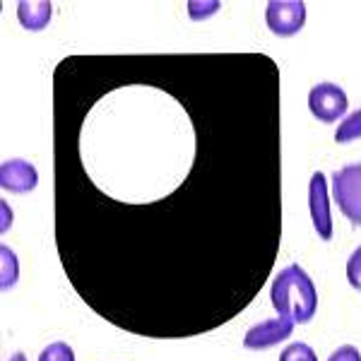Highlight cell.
Returning a JSON list of instances; mask_svg holds the SVG:
<instances>
[{
  "instance_id": "1",
  "label": "cell",
  "mask_w": 361,
  "mask_h": 361,
  "mask_svg": "<svg viewBox=\"0 0 361 361\" xmlns=\"http://www.w3.org/2000/svg\"><path fill=\"white\" fill-rule=\"evenodd\" d=\"M277 87L253 54L58 63L54 238L99 318L180 340L253 301L282 234Z\"/></svg>"
},
{
  "instance_id": "2",
  "label": "cell",
  "mask_w": 361,
  "mask_h": 361,
  "mask_svg": "<svg viewBox=\"0 0 361 361\" xmlns=\"http://www.w3.org/2000/svg\"><path fill=\"white\" fill-rule=\"evenodd\" d=\"M270 301L277 316H289L294 323H311L318 311V292L313 279L299 265H287L270 284Z\"/></svg>"
},
{
  "instance_id": "3",
  "label": "cell",
  "mask_w": 361,
  "mask_h": 361,
  "mask_svg": "<svg viewBox=\"0 0 361 361\" xmlns=\"http://www.w3.org/2000/svg\"><path fill=\"white\" fill-rule=\"evenodd\" d=\"M333 200L354 226H361V164H347L333 173Z\"/></svg>"
},
{
  "instance_id": "4",
  "label": "cell",
  "mask_w": 361,
  "mask_h": 361,
  "mask_svg": "<svg viewBox=\"0 0 361 361\" xmlns=\"http://www.w3.org/2000/svg\"><path fill=\"white\" fill-rule=\"evenodd\" d=\"M308 109L320 123H335L347 116V92L333 82H320L308 92Z\"/></svg>"
},
{
  "instance_id": "5",
  "label": "cell",
  "mask_w": 361,
  "mask_h": 361,
  "mask_svg": "<svg viewBox=\"0 0 361 361\" xmlns=\"http://www.w3.org/2000/svg\"><path fill=\"white\" fill-rule=\"evenodd\" d=\"M265 25L277 37H294L306 25V5L301 0H272L265 8Z\"/></svg>"
},
{
  "instance_id": "6",
  "label": "cell",
  "mask_w": 361,
  "mask_h": 361,
  "mask_svg": "<svg viewBox=\"0 0 361 361\" xmlns=\"http://www.w3.org/2000/svg\"><path fill=\"white\" fill-rule=\"evenodd\" d=\"M308 212L311 222L316 226V234L323 241L333 238V217H330V193H328V178L323 171H316L308 183Z\"/></svg>"
},
{
  "instance_id": "7",
  "label": "cell",
  "mask_w": 361,
  "mask_h": 361,
  "mask_svg": "<svg viewBox=\"0 0 361 361\" xmlns=\"http://www.w3.org/2000/svg\"><path fill=\"white\" fill-rule=\"evenodd\" d=\"M294 325H296L294 318H289V316H277L272 320H263V323L253 325V328L246 333V337H243V347L253 349V352L275 347L279 342L292 337Z\"/></svg>"
},
{
  "instance_id": "8",
  "label": "cell",
  "mask_w": 361,
  "mask_h": 361,
  "mask_svg": "<svg viewBox=\"0 0 361 361\" xmlns=\"http://www.w3.org/2000/svg\"><path fill=\"white\" fill-rule=\"evenodd\" d=\"M39 183V171L27 159H8L0 166V185L5 193H29Z\"/></svg>"
},
{
  "instance_id": "9",
  "label": "cell",
  "mask_w": 361,
  "mask_h": 361,
  "mask_svg": "<svg viewBox=\"0 0 361 361\" xmlns=\"http://www.w3.org/2000/svg\"><path fill=\"white\" fill-rule=\"evenodd\" d=\"M54 5L49 0H22L17 3V20L27 32H42L49 27Z\"/></svg>"
},
{
  "instance_id": "10",
  "label": "cell",
  "mask_w": 361,
  "mask_h": 361,
  "mask_svg": "<svg viewBox=\"0 0 361 361\" xmlns=\"http://www.w3.org/2000/svg\"><path fill=\"white\" fill-rule=\"evenodd\" d=\"M0 260H3V270H0V284L3 289H13L20 279V260L13 253L10 246H0Z\"/></svg>"
},
{
  "instance_id": "11",
  "label": "cell",
  "mask_w": 361,
  "mask_h": 361,
  "mask_svg": "<svg viewBox=\"0 0 361 361\" xmlns=\"http://www.w3.org/2000/svg\"><path fill=\"white\" fill-rule=\"evenodd\" d=\"M361 137V109L359 111H352L342 118V123L337 126L335 130V142L337 145H347V142H354V140Z\"/></svg>"
},
{
  "instance_id": "12",
  "label": "cell",
  "mask_w": 361,
  "mask_h": 361,
  "mask_svg": "<svg viewBox=\"0 0 361 361\" xmlns=\"http://www.w3.org/2000/svg\"><path fill=\"white\" fill-rule=\"evenodd\" d=\"M279 361H318V357L313 352V347H308L306 342H292L279 354Z\"/></svg>"
},
{
  "instance_id": "13",
  "label": "cell",
  "mask_w": 361,
  "mask_h": 361,
  "mask_svg": "<svg viewBox=\"0 0 361 361\" xmlns=\"http://www.w3.org/2000/svg\"><path fill=\"white\" fill-rule=\"evenodd\" d=\"M39 361H75V352L68 342H54L39 354Z\"/></svg>"
},
{
  "instance_id": "14",
  "label": "cell",
  "mask_w": 361,
  "mask_h": 361,
  "mask_svg": "<svg viewBox=\"0 0 361 361\" xmlns=\"http://www.w3.org/2000/svg\"><path fill=\"white\" fill-rule=\"evenodd\" d=\"M347 279L357 292H361V246L347 260Z\"/></svg>"
},
{
  "instance_id": "15",
  "label": "cell",
  "mask_w": 361,
  "mask_h": 361,
  "mask_svg": "<svg viewBox=\"0 0 361 361\" xmlns=\"http://www.w3.org/2000/svg\"><path fill=\"white\" fill-rule=\"evenodd\" d=\"M219 10V3H188V13L193 20H205V17H212V13Z\"/></svg>"
},
{
  "instance_id": "16",
  "label": "cell",
  "mask_w": 361,
  "mask_h": 361,
  "mask_svg": "<svg viewBox=\"0 0 361 361\" xmlns=\"http://www.w3.org/2000/svg\"><path fill=\"white\" fill-rule=\"evenodd\" d=\"M328 361H361V352L354 345H342L330 354Z\"/></svg>"
},
{
  "instance_id": "17",
  "label": "cell",
  "mask_w": 361,
  "mask_h": 361,
  "mask_svg": "<svg viewBox=\"0 0 361 361\" xmlns=\"http://www.w3.org/2000/svg\"><path fill=\"white\" fill-rule=\"evenodd\" d=\"M0 207H3V226H0V231H8L10 229V222H13V209H10L8 202H0Z\"/></svg>"
},
{
  "instance_id": "18",
  "label": "cell",
  "mask_w": 361,
  "mask_h": 361,
  "mask_svg": "<svg viewBox=\"0 0 361 361\" xmlns=\"http://www.w3.org/2000/svg\"><path fill=\"white\" fill-rule=\"evenodd\" d=\"M10 361H27V354L25 352H15L13 357H10Z\"/></svg>"
}]
</instances>
